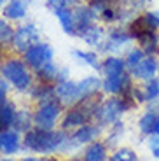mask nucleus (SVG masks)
Masks as SVG:
<instances>
[{"label": "nucleus", "instance_id": "obj_1", "mask_svg": "<svg viewBox=\"0 0 159 161\" xmlns=\"http://www.w3.org/2000/svg\"><path fill=\"white\" fill-rule=\"evenodd\" d=\"M68 138V133L65 130H42L33 126L30 131L25 133L23 147L32 153L51 156L54 153H60L61 145Z\"/></svg>", "mask_w": 159, "mask_h": 161}, {"label": "nucleus", "instance_id": "obj_2", "mask_svg": "<svg viewBox=\"0 0 159 161\" xmlns=\"http://www.w3.org/2000/svg\"><path fill=\"white\" fill-rule=\"evenodd\" d=\"M136 103L131 97H110L100 102L98 109L95 112V119L98 125L105 126H112L114 123L121 121L123 114H126L128 110L135 109Z\"/></svg>", "mask_w": 159, "mask_h": 161}, {"label": "nucleus", "instance_id": "obj_3", "mask_svg": "<svg viewBox=\"0 0 159 161\" xmlns=\"http://www.w3.org/2000/svg\"><path fill=\"white\" fill-rule=\"evenodd\" d=\"M0 74L18 91H30L33 86V75L30 74V67L26 65V61L19 58H7L0 65Z\"/></svg>", "mask_w": 159, "mask_h": 161}, {"label": "nucleus", "instance_id": "obj_4", "mask_svg": "<svg viewBox=\"0 0 159 161\" xmlns=\"http://www.w3.org/2000/svg\"><path fill=\"white\" fill-rule=\"evenodd\" d=\"M100 102L101 100L96 95V97H91L88 100L77 103L75 107H70L68 112H65L61 117V130L70 131V130H77L80 126L91 123V119H95V112L98 109Z\"/></svg>", "mask_w": 159, "mask_h": 161}, {"label": "nucleus", "instance_id": "obj_5", "mask_svg": "<svg viewBox=\"0 0 159 161\" xmlns=\"http://www.w3.org/2000/svg\"><path fill=\"white\" fill-rule=\"evenodd\" d=\"M63 105L58 100L46 102V103L37 105L35 112H33V123L37 128L42 130H54L56 123L63 117Z\"/></svg>", "mask_w": 159, "mask_h": 161}, {"label": "nucleus", "instance_id": "obj_6", "mask_svg": "<svg viewBox=\"0 0 159 161\" xmlns=\"http://www.w3.org/2000/svg\"><path fill=\"white\" fill-rule=\"evenodd\" d=\"M135 42L133 35L129 33V28L128 26H112L108 30L107 37H105V42L101 46V51L108 53V54H119V53H124L128 49L129 51V46Z\"/></svg>", "mask_w": 159, "mask_h": 161}, {"label": "nucleus", "instance_id": "obj_7", "mask_svg": "<svg viewBox=\"0 0 159 161\" xmlns=\"http://www.w3.org/2000/svg\"><path fill=\"white\" fill-rule=\"evenodd\" d=\"M25 56V61L33 72L40 70L44 65L51 63L52 61V56H54V49L47 44V42H37L35 46L28 49L26 53L23 54Z\"/></svg>", "mask_w": 159, "mask_h": 161}, {"label": "nucleus", "instance_id": "obj_8", "mask_svg": "<svg viewBox=\"0 0 159 161\" xmlns=\"http://www.w3.org/2000/svg\"><path fill=\"white\" fill-rule=\"evenodd\" d=\"M37 42H40L39 28H37L33 23H26V25H23V26H19V28H16L11 46L14 47V51L25 54V53L32 47V46H35Z\"/></svg>", "mask_w": 159, "mask_h": 161}, {"label": "nucleus", "instance_id": "obj_9", "mask_svg": "<svg viewBox=\"0 0 159 161\" xmlns=\"http://www.w3.org/2000/svg\"><path fill=\"white\" fill-rule=\"evenodd\" d=\"M56 100L60 102L63 107H75L77 103L82 102V95L79 89V82L75 80H63L56 84Z\"/></svg>", "mask_w": 159, "mask_h": 161}, {"label": "nucleus", "instance_id": "obj_10", "mask_svg": "<svg viewBox=\"0 0 159 161\" xmlns=\"http://www.w3.org/2000/svg\"><path fill=\"white\" fill-rule=\"evenodd\" d=\"M133 75V79L142 80V82H147L151 79H156L159 72V61L157 56H145L135 69L129 70Z\"/></svg>", "mask_w": 159, "mask_h": 161}, {"label": "nucleus", "instance_id": "obj_11", "mask_svg": "<svg viewBox=\"0 0 159 161\" xmlns=\"http://www.w3.org/2000/svg\"><path fill=\"white\" fill-rule=\"evenodd\" d=\"M101 131H103V126L101 125H93V123H88V125L80 126V128L74 130V131L70 133V138L74 142H75L77 145H89L91 142L98 140L100 135H101Z\"/></svg>", "mask_w": 159, "mask_h": 161}, {"label": "nucleus", "instance_id": "obj_12", "mask_svg": "<svg viewBox=\"0 0 159 161\" xmlns=\"http://www.w3.org/2000/svg\"><path fill=\"white\" fill-rule=\"evenodd\" d=\"M23 147V138H21L19 131L14 128H7L4 131H0V153L5 156L16 154Z\"/></svg>", "mask_w": 159, "mask_h": 161}, {"label": "nucleus", "instance_id": "obj_13", "mask_svg": "<svg viewBox=\"0 0 159 161\" xmlns=\"http://www.w3.org/2000/svg\"><path fill=\"white\" fill-rule=\"evenodd\" d=\"M74 18H75L77 35L80 32H84L86 28H89L91 25H95V21L98 19V16L91 11V7L89 5H82V4H77L74 7Z\"/></svg>", "mask_w": 159, "mask_h": 161}, {"label": "nucleus", "instance_id": "obj_14", "mask_svg": "<svg viewBox=\"0 0 159 161\" xmlns=\"http://www.w3.org/2000/svg\"><path fill=\"white\" fill-rule=\"evenodd\" d=\"M30 98L37 103H46V102L56 100V84H46V82H39L33 84L30 89Z\"/></svg>", "mask_w": 159, "mask_h": 161}, {"label": "nucleus", "instance_id": "obj_15", "mask_svg": "<svg viewBox=\"0 0 159 161\" xmlns=\"http://www.w3.org/2000/svg\"><path fill=\"white\" fill-rule=\"evenodd\" d=\"M28 12V0H9L2 9V14L7 21H19Z\"/></svg>", "mask_w": 159, "mask_h": 161}, {"label": "nucleus", "instance_id": "obj_16", "mask_svg": "<svg viewBox=\"0 0 159 161\" xmlns=\"http://www.w3.org/2000/svg\"><path fill=\"white\" fill-rule=\"evenodd\" d=\"M52 12H54V16L58 18L63 32L67 33V35L75 37L77 35V26H75V18H74V9L72 7H60Z\"/></svg>", "mask_w": 159, "mask_h": 161}, {"label": "nucleus", "instance_id": "obj_17", "mask_svg": "<svg viewBox=\"0 0 159 161\" xmlns=\"http://www.w3.org/2000/svg\"><path fill=\"white\" fill-rule=\"evenodd\" d=\"M79 37L86 42L88 46H91V47H98L100 51H101V46H103L105 42V30L100 26V25H91L89 28H86L84 32L79 33Z\"/></svg>", "mask_w": 159, "mask_h": 161}, {"label": "nucleus", "instance_id": "obj_18", "mask_svg": "<svg viewBox=\"0 0 159 161\" xmlns=\"http://www.w3.org/2000/svg\"><path fill=\"white\" fill-rule=\"evenodd\" d=\"M128 65L126 60L121 56H115V54H108L103 61H101V72L105 75H121V74L128 72Z\"/></svg>", "mask_w": 159, "mask_h": 161}, {"label": "nucleus", "instance_id": "obj_19", "mask_svg": "<svg viewBox=\"0 0 159 161\" xmlns=\"http://www.w3.org/2000/svg\"><path fill=\"white\" fill-rule=\"evenodd\" d=\"M84 161H107L108 159V147L105 142L101 140H95L86 147L84 151Z\"/></svg>", "mask_w": 159, "mask_h": 161}, {"label": "nucleus", "instance_id": "obj_20", "mask_svg": "<svg viewBox=\"0 0 159 161\" xmlns=\"http://www.w3.org/2000/svg\"><path fill=\"white\" fill-rule=\"evenodd\" d=\"M79 89H80V95H82V102L91 97H96L101 91V79L96 75L84 77L82 80H79Z\"/></svg>", "mask_w": 159, "mask_h": 161}, {"label": "nucleus", "instance_id": "obj_21", "mask_svg": "<svg viewBox=\"0 0 159 161\" xmlns=\"http://www.w3.org/2000/svg\"><path fill=\"white\" fill-rule=\"evenodd\" d=\"M35 126L33 123V114L26 109H18L16 117H14V123H12V128L19 133H26Z\"/></svg>", "mask_w": 159, "mask_h": 161}, {"label": "nucleus", "instance_id": "obj_22", "mask_svg": "<svg viewBox=\"0 0 159 161\" xmlns=\"http://www.w3.org/2000/svg\"><path fill=\"white\" fill-rule=\"evenodd\" d=\"M16 112H18L16 105L9 100L0 107V131H4V130H7V128H12Z\"/></svg>", "mask_w": 159, "mask_h": 161}, {"label": "nucleus", "instance_id": "obj_23", "mask_svg": "<svg viewBox=\"0 0 159 161\" xmlns=\"http://www.w3.org/2000/svg\"><path fill=\"white\" fill-rule=\"evenodd\" d=\"M58 72H60V69L51 61V63L44 65L40 70H37L35 75H37V79H39L40 82H46V84H56V80H58Z\"/></svg>", "mask_w": 159, "mask_h": 161}, {"label": "nucleus", "instance_id": "obj_24", "mask_svg": "<svg viewBox=\"0 0 159 161\" xmlns=\"http://www.w3.org/2000/svg\"><path fill=\"white\" fill-rule=\"evenodd\" d=\"M72 54H74V58H77L79 61H82V63L89 65V67H93L95 70H101V61H100L98 54L93 51H82V49H74L72 51Z\"/></svg>", "mask_w": 159, "mask_h": 161}, {"label": "nucleus", "instance_id": "obj_25", "mask_svg": "<svg viewBox=\"0 0 159 161\" xmlns=\"http://www.w3.org/2000/svg\"><path fill=\"white\" fill-rule=\"evenodd\" d=\"M138 19L147 30L159 32V9H149V11L142 12V14H138Z\"/></svg>", "mask_w": 159, "mask_h": 161}, {"label": "nucleus", "instance_id": "obj_26", "mask_svg": "<svg viewBox=\"0 0 159 161\" xmlns=\"http://www.w3.org/2000/svg\"><path fill=\"white\" fill-rule=\"evenodd\" d=\"M124 133H126V128H124L123 121L114 123V125L110 126V131H108V135H107V140H105L107 147H115V145L119 144L121 138L124 137Z\"/></svg>", "mask_w": 159, "mask_h": 161}, {"label": "nucleus", "instance_id": "obj_27", "mask_svg": "<svg viewBox=\"0 0 159 161\" xmlns=\"http://www.w3.org/2000/svg\"><path fill=\"white\" fill-rule=\"evenodd\" d=\"M143 95H145V103H154L159 102V79H151L143 82Z\"/></svg>", "mask_w": 159, "mask_h": 161}, {"label": "nucleus", "instance_id": "obj_28", "mask_svg": "<svg viewBox=\"0 0 159 161\" xmlns=\"http://www.w3.org/2000/svg\"><path fill=\"white\" fill-rule=\"evenodd\" d=\"M145 56H147V54H145V51H143V49L140 47V46H133V47L126 53V56H124V60H126V65H128V69H129V70L135 69L136 65H138Z\"/></svg>", "mask_w": 159, "mask_h": 161}, {"label": "nucleus", "instance_id": "obj_29", "mask_svg": "<svg viewBox=\"0 0 159 161\" xmlns=\"http://www.w3.org/2000/svg\"><path fill=\"white\" fill-rule=\"evenodd\" d=\"M108 161H140V159H138V154L129 147H117L110 154Z\"/></svg>", "mask_w": 159, "mask_h": 161}, {"label": "nucleus", "instance_id": "obj_30", "mask_svg": "<svg viewBox=\"0 0 159 161\" xmlns=\"http://www.w3.org/2000/svg\"><path fill=\"white\" fill-rule=\"evenodd\" d=\"M14 32H16V30H14L11 25H9V21H7V19H2V18H0V49L4 47V46L12 44V37H14Z\"/></svg>", "mask_w": 159, "mask_h": 161}, {"label": "nucleus", "instance_id": "obj_31", "mask_svg": "<svg viewBox=\"0 0 159 161\" xmlns=\"http://www.w3.org/2000/svg\"><path fill=\"white\" fill-rule=\"evenodd\" d=\"M147 145H149L151 154L159 161V135H151V137L147 138Z\"/></svg>", "mask_w": 159, "mask_h": 161}, {"label": "nucleus", "instance_id": "obj_32", "mask_svg": "<svg viewBox=\"0 0 159 161\" xmlns=\"http://www.w3.org/2000/svg\"><path fill=\"white\" fill-rule=\"evenodd\" d=\"M77 5L74 0H47V7L52 9V11H56V9L60 7H70V5Z\"/></svg>", "mask_w": 159, "mask_h": 161}, {"label": "nucleus", "instance_id": "obj_33", "mask_svg": "<svg viewBox=\"0 0 159 161\" xmlns=\"http://www.w3.org/2000/svg\"><path fill=\"white\" fill-rule=\"evenodd\" d=\"M9 82L7 80L4 79V77H2V79H0V107H2V105L5 103V102H7V91H9Z\"/></svg>", "mask_w": 159, "mask_h": 161}, {"label": "nucleus", "instance_id": "obj_34", "mask_svg": "<svg viewBox=\"0 0 159 161\" xmlns=\"http://www.w3.org/2000/svg\"><path fill=\"white\" fill-rule=\"evenodd\" d=\"M68 79H70V70H68V69H60L56 84H58V82H63V80H68Z\"/></svg>", "mask_w": 159, "mask_h": 161}, {"label": "nucleus", "instance_id": "obj_35", "mask_svg": "<svg viewBox=\"0 0 159 161\" xmlns=\"http://www.w3.org/2000/svg\"><path fill=\"white\" fill-rule=\"evenodd\" d=\"M21 161H46L44 158H37V156H26V158H23Z\"/></svg>", "mask_w": 159, "mask_h": 161}, {"label": "nucleus", "instance_id": "obj_36", "mask_svg": "<svg viewBox=\"0 0 159 161\" xmlns=\"http://www.w3.org/2000/svg\"><path fill=\"white\" fill-rule=\"evenodd\" d=\"M154 135H159V117H157V123H156V128H154Z\"/></svg>", "mask_w": 159, "mask_h": 161}, {"label": "nucleus", "instance_id": "obj_37", "mask_svg": "<svg viewBox=\"0 0 159 161\" xmlns=\"http://www.w3.org/2000/svg\"><path fill=\"white\" fill-rule=\"evenodd\" d=\"M149 2H151V0H136V4H138L140 7H142L143 4H149Z\"/></svg>", "mask_w": 159, "mask_h": 161}, {"label": "nucleus", "instance_id": "obj_38", "mask_svg": "<svg viewBox=\"0 0 159 161\" xmlns=\"http://www.w3.org/2000/svg\"><path fill=\"white\" fill-rule=\"evenodd\" d=\"M4 2H5V0H0V11H2V9H4V5H5Z\"/></svg>", "mask_w": 159, "mask_h": 161}, {"label": "nucleus", "instance_id": "obj_39", "mask_svg": "<svg viewBox=\"0 0 159 161\" xmlns=\"http://www.w3.org/2000/svg\"><path fill=\"white\" fill-rule=\"evenodd\" d=\"M0 161H14V159H11V158H2Z\"/></svg>", "mask_w": 159, "mask_h": 161}, {"label": "nucleus", "instance_id": "obj_40", "mask_svg": "<svg viewBox=\"0 0 159 161\" xmlns=\"http://www.w3.org/2000/svg\"><path fill=\"white\" fill-rule=\"evenodd\" d=\"M70 161H84V159H79V158H74V159H70Z\"/></svg>", "mask_w": 159, "mask_h": 161}, {"label": "nucleus", "instance_id": "obj_41", "mask_svg": "<svg viewBox=\"0 0 159 161\" xmlns=\"http://www.w3.org/2000/svg\"><path fill=\"white\" fill-rule=\"evenodd\" d=\"M74 2H75V4H80V2H84V0H74Z\"/></svg>", "mask_w": 159, "mask_h": 161}, {"label": "nucleus", "instance_id": "obj_42", "mask_svg": "<svg viewBox=\"0 0 159 161\" xmlns=\"http://www.w3.org/2000/svg\"><path fill=\"white\" fill-rule=\"evenodd\" d=\"M46 161H58V159H46Z\"/></svg>", "mask_w": 159, "mask_h": 161}, {"label": "nucleus", "instance_id": "obj_43", "mask_svg": "<svg viewBox=\"0 0 159 161\" xmlns=\"http://www.w3.org/2000/svg\"><path fill=\"white\" fill-rule=\"evenodd\" d=\"M157 79H159V72H157Z\"/></svg>", "mask_w": 159, "mask_h": 161}]
</instances>
